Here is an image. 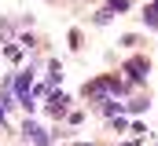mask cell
Segmentation results:
<instances>
[{
	"instance_id": "2",
	"label": "cell",
	"mask_w": 158,
	"mask_h": 146,
	"mask_svg": "<svg viewBox=\"0 0 158 146\" xmlns=\"http://www.w3.org/2000/svg\"><path fill=\"white\" fill-rule=\"evenodd\" d=\"M22 139H26V143H33V146H52V135L40 128L37 121H26V124H22Z\"/></svg>"
},
{
	"instance_id": "6",
	"label": "cell",
	"mask_w": 158,
	"mask_h": 146,
	"mask_svg": "<svg viewBox=\"0 0 158 146\" xmlns=\"http://www.w3.org/2000/svg\"><path fill=\"white\" fill-rule=\"evenodd\" d=\"M143 110H147V99H132L129 102V113H143Z\"/></svg>"
},
{
	"instance_id": "5",
	"label": "cell",
	"mask_w": 158,
	"mask_h": 146,
	"mask_svg": "<svg viewBox=\"0 0 158 146\" xmlns=\"http://www.w3.org/2000/svg\"><path fill=\"white\" fill-rule=\"evenodd\" d=\"M125 7H129V0H107V7H103V11H107V15H114V11H125Z\"/></svg>"
},
{
	"instance_id": "7",
	"label": "cell",
	"mask_w": 158,
	"mask_h": 146,
	"mask_svg": "<svg viewBox=\"0 0 158 146\" xmlns=\"http://www.w3.org/2000/svg\"><path fill=\"white\" fill-rule=\"evenodd\" d=\"M4 51H7V59H22V48H19V44H7Z\"/></svg>"
},
{
	"instance_id": "8",
	"label": "cell",
	"mask_w": 158,
	"mask_h": 146,
	"mask_svg": "<svg viewBox=\"0 0 158 146\" xmlns=\"http://www.w3.org/2000/svg\"><path fill=\"white\" fill-rule=\"evenodd\" d=\"M0 128H7V110L0 106Z\"/></svg>"
},
{
	"instance_id": "1",
	"label": "cell",
	"mask_w": 158,
	"mask_h": 146,
	"mask_svg": "<svg viewBox=\"0 0 158 146\" xmlns=\"http://www.w3.org/2000/svg\"><path fill=\"white\" fill-rule=\"evenodd\" d=\"M125 73H129V80H132V84H143V80H147V73H151V62H147L143 55H136V59H129V62H125Z\"/></svg>"
},
{
	"instance_id": "3",
	"label": "cell",
	"mask_w": 158,
	"mask_h": 146,
	"mask_svg": "<svg viewBox=\"0 0 158 146\" xmlns=\"http://www.w3.org/2000/svg\"><path fill=\"white\" fill-rule=\"evenodd\" d=\"M66 110H70V95H63V91H48V113L59 121V117H66Z\"/></svg>"
},
{
	"instance_id": "4",
	"label": "cell",
	"mask_w": 158,
	"mask_h": 146,
	"mask_svg": "<svg viewBox=\"0 0 158 146\" xmlns=\"http://www.w3.org/2000/svg\"><path fill=\"white\" fill-rule=\"evenodd\" d=\"M143 22H147V29H158V0L143 11Z\"/></svg>"
}]
</instances>
